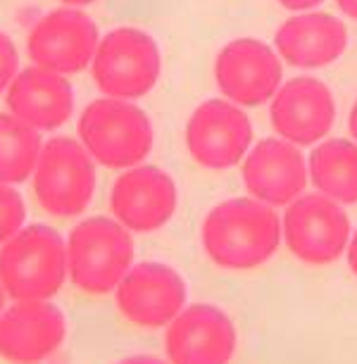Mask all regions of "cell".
<instances>
[{
	"instance_id": "cell-1",
	"label": "cell",
	"mask_w": 357,
	"mask_h": 364,
	"mask_svg": "<svg viewBox=\"0 0 357 364\" xmlns=\"http://www.w3.org/2000/svg\"><path fill=\"white\" fill-rule=\"evenodd\" d=\"M203 248L226 272H252L281 245V217L255 198H231L203 219Z\"/></svg>"
},
{
	"instance_id": "cell-2",
	"label": "cell",
	"mask_w": 357,
	"mask_h": 364,
	"mask_svg": "<svg viewBox=\"0 0 357 364\" xmlns=\"http://www.w3.org/2000/svg\"><path fill=\"white\" fill-rule=\"evenodd\" d=\"M67 248V279L91 298L114 293L134 264V238L117 219L88 217L74 226Z\"/></svg>"
},
{
	"instance_id": "cell-3",
	"label": "cell",
	"mask_w": 357,
	"mask_h": 364,
	"mask_svg": "<svg viewBox=\"0 0 357 364\" xmlns=\"http://www.w3.org/2000/svg\"><path fill=\"white\" fill-rule=\"evenodd\" d=\"M65 281V238L53 226H24L0 245V284L10 300H50Z\"/></svg>"
},
{
	"instance_id": "cell-4",
	"label": "cell",
	"mask_w": 357,
	"mask_h": 364,
	"mask_svg": "<svg viewBox=\"0 0 357 364\" xmlns=\"http://www.w3.org/2000/svg\"><path fill=\"white\" fill-rule=\"evenodd\" d=\"M153 124L132 100L98 98L79 117V143L95 164L129 169L141 164L153 150Z\"/></svg>"
},
{
	"instance_id": "cell-5",
	"label": "cell",
	"mask_w": 357,
	"mask_h": 364,
	"mask_svg": "<svg viewBox=\"0 0 357 364\" xmlns=\"http://www.w3.org/2000/svg\"><path fill=\"white\" fill-rule=\"evenodd\" d=\"M31 183L46 215L55 219L81 217L95 193V162L79 141L55 136L41 146Z\"/></svg>"
},
{
	"instance_id": "cell-6",
	"label": "cell",
	"mask_w": 357,
	"mask_h": 364,
	"mask_svg": "<svg viewBox=\"0 0 357 364\" xmlns=\"http://www.w3.org/2000/svg\"><path fill=\"white\" fill-rule=\"evenodd\" d=\"M91 72L102 95L139 100L153 91L160 79L162 55L150 33L136 26H119L98 41Z\"/></svg>"
},
{
	"instance_id": "cell-7",
	"label": "cell",
	"mask_w": 357,
	"mask_h": 364,
	"mask_svg": "<svg viewBox=\"0 0 357 364\" xmlns=\"http://www.w3.org/2000/svg\"><path fill=\"white\" fill-rule=\"evenodd\" d=\"M281 238L295 259L312 267L336 262L348 248L350 219L331 198L303 193L286 205Z\"/></svg>"
},
{
	"instance_id": "cell-8",
	"label": "cell",
	"mask_w": 357,
	"mask_h": 364,
	"mask_svg": "<svg viewBox=\"0 0 357 364\" xmlns=\"http://www.w3.org/2000/svg\"><path fill=\"white\" fill-rule=\"evenodd\" d=\"M215 79L222 95L238 107H260L274 98L284 79L279 53L265 41L236 38L219 50Z\"/></svg>"
},
{
	"instance_id": "cell-9",
	"label": "cell",
	"mask_w": 357,
	"mask_h": 364,
	"mask_svg": "<svg viewBox=\"0 0 357 364\" xmlns=\"http://www.w3.org/2000/svg\"><path fill=\"white\" fill-rule=\"evenodd\" d=\"M252 143V124L243 107L212 98L198 105L186 124V148L205 169H229L243 162Z\"/></svg>"
},
{
	"instance_id": "cell-10",
	"label": "cell",
	"mask_w": 357,
	"mask_h": 364,
	"mask_svg": "<svg viewBox=\"0 0 357 364\" xmlns=\"http://www.w3.org/2000/svg\"><path fill=\"white\" fill-rule=\"evenodd\" d=\"M236 348V324L224 310L208 302L183 307L164 326L169 364H229Z\"/></svg>"
},
{
	"instance_id": "cell-11",
	"label": "cell",
	"mask_w": 357,
	"mask_h": 364,
	"mask_svg": "<svg viewBox=\"0 0 357 364\" xmlns=\"http://www.w3.org/2000/svg\"><path fill=\"white\" fill-rule=\"evenodd\" d=\"M114 305L129 324L164 328L186 307V284L181 274L167 264H132L114 288Z\"/></svg>"
},
{
	"instance_id": "cell-12",
	"label": "cell",
	"mask_w": 357,
	"mask_h": 364,
	"mask_svg": "<svg viewBox=\"0 0 357 364\" xmlns=\"http://www.w3.org/2000/svg\"><path fill=\"white\" fill-rule=\"evenodd\" d=\"M178 191L171 174L155 164H134L112 183L110 210L132 233H153L174 217Z\"/></svg>"
},
{
	"instance_id": "cell-13",
	"label": "cell",
	"mask_w": 357,
	"mask_h": 364,
	"mask_svg": "<svg viewBox=\"0 0 357 364\" xmlns=\"http://www.w3.org/2000/svg\"><path fill=\"white\" fill-rule=\"evenodd\" d=\"M98 41V26L86 12L63 8L41 17L31 26L26 53L36 67L67 77L91 65Z\"/></svg>"
},
{
	"instance_id": "cell-14",
	"label": "cell",
	"mask_w": 357,
	"mask_h": 364,
	"mask_svg": "<svg viewBox=\"0 0 357 364\" xmlns=\"http://www.w3.org/2000/svg\"><path fill=\"white\" fill-rule=\"evenodd\" d=\"M67 319L50 300H12L0 314V357L10 364H41L63 348Z\"/></svg>"
},
{
	"instance_id": "cell-15",
	"label": "cell",
	"mask_w": 357,
	"mask_h": 364,
	"mask_svg": "<svg viewBox=\"0 0 357 364\" xmlns=\"http://www.w3.org/2000/svg\"><path fill=\"white\" fill-rule=\"evenodd\" d=\"M270 119L279 139L298 148L324 141L336 122V100L324 81L295 77L270 100Z\"/></svg>"
},
{
	"instance_id": "cell-16",
	"label": "cell",
	"mask_w": 357,
	"mask_h": 364,
	"mask_svg": "<svg viewBox=\"0 0 357 364\" xmlns=\"http://www.w3.org/2000/svg\"><path fill=\"white\" fill-rule=\"evenodd\" d=\"M243 183L250 198L270 205L286 208L298 196L305 193L310 181L307 160L298 146L284 139H262L243 157Z\"/></svg>"
},
{
	"instance_id": "cell-17",
	"label": "cell",
	"mask_w": 357,
	"mask_h": 364,
	"mask_svg": "<svg viewBox=\"0 0 357 364\" xmlns=\"http://www.w3.org/2000/svg\"><path fill=\"white\" fill-rule=\"evenodd\" d=\"M8 112L36 132H55L72 117L74 93L65 74L26 67L5 91Z\"/></svg>"
},
{
	"instance_id": "cell-18",
	"label": "cell",
	"mask_w": 357,
	"mask_h": 364,
	"mask_svg": "<svg viewBox=\"0 0 357 364\" xmlns=\"http://www.w3.org/2000/svg\"><path fill=\"white\" fill-rule=\"evenodd\" d=\"M348 48V29L329 12H298L277 29L274 50L298 70L334 65Z\"/></svg>"
},
{
	"instance_id": "cell-19",
	"label": "cell",
	"mask_w": 357,
	"mask_h": 364,
	"mask_svg": "<svg viewBox=\"0 0 357 364\" xmlns=\"http://www.w3.org/2000/svg\"><path fill=\"white\" fill-rule=\"evenodd\" d=\"M307 176L317 193L339 205L357 203V143L348 139H326L312 150Z\"/></svg>"
},
{
	"instance_id": "cell-20",
	"label": "cell",
	"mask_w": 357,
	"mask_h": 364,
	"mask_svg": "<svg viewBox=\"0 0 357 364\" xmlns=\"http://www.w3.org/2000/svg\"><path fill=\"white\" fill-rule=\"evenodd\" d=\"M41 134L10 112H0V183L17 186L31 178L41 153Z\"/></svg>"
},
{
	"instance_id": "cell-21",
	"label": "cell",
	"mask_w": 357,
	"mask_h": 364,
	"mask_svg": "<svg viewBox=\"0 0 357 364\" xmlns=\"http://www.w3.org/2000/svg\"><path fill=\"white\" fill-rule=\"evenodd\" d=\"M26 222V205L22 196L8 183H0V245L8 243Z\"/></svg>"
},
{
	"instance_id": "cell-22",
	"label": "cell",
	"mask_w": 357,
	"mask_h": 364,
	"mask_svg": "<svg viewBox=\"0 0 357 364\" xmlns=\"http://www.w3.org/2000/svg\"><path fill=\"white\" fill-rule=\"evenodd\" d=\"M19 72V53L17 46L8 33L0 31V93L8 91V86L12 84V79Z\"/></svg>"
},
{
	"instance_id": "cell-23",
	"label": "cell",
	"mask_w": 357,
	"mask_h": 364,
	"mask_svg": "<svg viewBox=\"0 0 357 364\" xmlns=\"http://www.w3.org/2000/svg\"><path fill=\"white\" fill-rule=\"evenodd\" d=\"M281 8L291 10V12H307L312 8H319L324 0H277Z\"/></svg>"
},
{
	"instance_id": "cell-24",
	"label": "cell",
	"mask_w": 357,
	"mask_h": 364,
	"mask_svg": "<svg viewBox=\"0 0 357 364\" xmlns=\"http://www.w3.org/2000/svg\"><path fill=\"white\" fill-rule=\"evenodd\" d=\"M346 257H348V267L350 272L357 277V231L350 233V240H348V248H346Z\"/></svg>"
},
{
	"instance_id": "cell-25",
	"label": "cell",
	"mask_w": 357,
	"mask_h": 364,
	"mask_svg": "<svg viewBox=\"0 0 357 364\" xmlns=\"http://www.w3.org/2000/svg\"><path fill=\"white\" fill-rule=\"evenodd\" d=\"M117 364H169V362H164V360H160V357H155V355H129V357L119 360Z\"/></svg>"
},
{
	"instance_id": "cell-26",
	"label": "cell",
	"mask_w": 357,
	"mask_h": 364,
	"mask_svg": "<svg viewBox=\"0 0 357 364\" xmlns=\"http://www.w3.org/2000/svg\"><path fill=\"white\" fill-rule=\"evenodd\" d=\"M336 5H339V10L343 15L357 22V0H336Z\"/></svg>"
},
{
	"instance_id": "cell-27",
	"label": "cell",
	"mask_w": 357,
	"mask_h": 364,
	"mask_svg": "<svg viewBox=\"0 0 357 364\" xmlns=\"http://www.w3.org/2000/svg\"><path fill=\"white\" fill-rule=\"evenodd\" d=\"M348 129H350V136H353V141L357 143V100L353 109H350V117H348Z\"/></svg>"
},
{
	"instance_id": "cell-28",
	"label": "cell",
	"mask_w": 357,
	"mask_h": 364,
	"mask_svg": "<svg viewBox=\"0 0 357 364\" xmlns=\"http://www.w3.org/2000/svg\"><path fill=\"white\" fill-rule=\"evenodd\" d=\"M60 3H65L67 8H84V5H91L95 0H60Z\"/></svg>"
},
{
	"instance_id": "cell-29",
	"label": "cell",
	"mask_w": 357,
	"mask_h": 364,
	"mask_svg": "<svg viewBox=\"0 0 357 364\" xmlns=\"http://www.w3.org/2000/svg\"><path fill=\"white\" fill-rule=\"evenodd\" d=\"M5 305H8V293H5V288H3V284H0V314H3V310H5Z\"/></svg>"
}]
</instances>
